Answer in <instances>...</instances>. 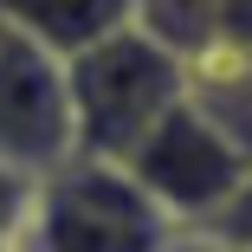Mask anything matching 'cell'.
I'll use <instances>...</instances> for the list:
<instances>
[{"label":"cell","instance_id":"cell-5","mask_svg":"<svg viewBox=\"0 0 252 252\" xmlns=\"http://www.w3.org/2000/svg\"><path fill=\"white\" fill-rule=\"evenodd\" d=\"M0 13H7L13 32H26L39 52H52L59 65H71L78 52L104 45L110 32H123L136 20V7H123V0H45V7H13V0H0Z\"/></svg>","mask_w":252,"mask_h":252},{"label":"cell","instance_id":"cell-4","mask_svg":"<svg viewBox=\"0 0 252 252\" xmlns=\"http://www.w3.org/2000/svg\"><path fill=\"white\" fill-rule=\"evenodd\" d=\"M65 162H78L65 65L39 52L26 32H13L0 13V175L39 188Z\"/></svg>","mask_w":252,"mask_h":252},{"label":"cell","instance_id":"cell-1","mask_svg":"<svg viewBox=\"0 0 252 252\" xmlns=\"http://www.w3.org/2000/svg\"><path fill=\"white\" fill-rule=\"evenodd\" d=\"M78 162L123 168L136 149L188 104V65H175L136 20L65 65Z\"/></svg>","mask_w":252,"mask_h":252},{"label":"cell","instance_id":"cell-2","mask_svg":"<svg viewBox=\"0 0 252 252\" xmlns=\"http://www.w3.org/2000/svg\"><path fill=\"white\" fill-rule=\"evenodd\" d=\"M175 220L149 200L129 168L65 162L26 200L20 252H175Z\"/></svg>","mask_w":252,"mask_h":252},{"label":"cell","instance_id":"cell-6","mask_svg":"<svg viewBox=\"0 0 252 252\" xmlns=\"http://www.w3.org/2000/svg\"><path fill=\"white\" fill-rule=\"evenodd\" d=\"M188 104L252 156V52H214L188 71Z\"/></svg>","mask_w":252,"mask_h":252},{"label":"cell","instance_id":"cell-7","mask_svg":"<svg viewBox=\"0 0 252 252\" xmlns=\"http://www.w3.org/2000/svg\"><path fill=\"white\" fill-rule=\"evenodd\" d=\"M26 200H32V188H26V181L0 175V246H20V226H26Z\"/></svg>","mask_w":252,"mask_h":252},{"label":"cell","instance_id":"cell-3","mask_svg":"<svg viewBox=\"0 0 252 252\" xmlns=\"http://www.w3.org/2000/svg\"><path fill=\"white\" fill-rule=\"evenodd\" d=\"M123 168H129V181L175 220L181 239L200 233V226H214L233 200H239V188L252 181V156H246L239 142H226L194 104H181Z\"/></svg>","mask_w":252,"mask_h":252}]
</instances>
